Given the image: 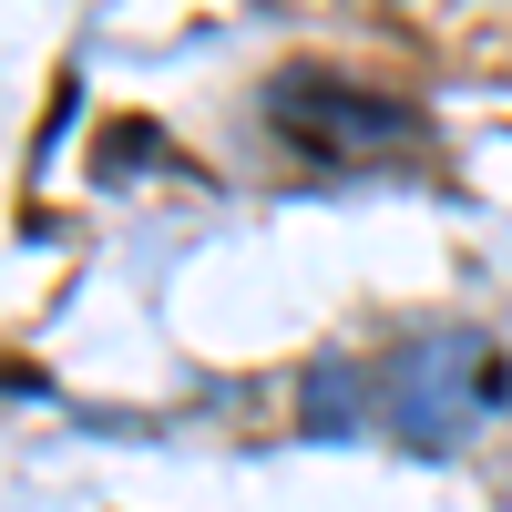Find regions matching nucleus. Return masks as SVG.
Wrapping results in <instances>:
<instances>
[{
	"label": "nucleus",
	"mask_w": 512,
	"mask_h": 512,
	"mask_svg": "<svg viewBox=\"0 0 512 512\" xmlns=\"http://www.w3.org/2000/svg\"><path fill=\"white\" fill-rule=\"evenodd\" d=\"M256 113H267V134L318 164V175H359V164H390L420 144V113L400 93H379V82H349L328 62H287L267 93H256Z\"/></svg>",
	"instance_id": "obj_1"
},
{
	"label": "nucleus",
	"mask_w": 512,
	"mask_h": 512,
	"mask_svg": "<svg viewBox=\"0 0 512 512\" xmlns=\"http://www.w3.org/2000/svg\"><path fill=\"white\" fill-rule=\"evenodd\" d=\"M502 390L512 379H502V359L482 349V338L441 328V338H420V349L379 379V420H390L410 451H451L461 431H472V410H492Z\"/></svg>",
	"instance_id": "obj_2"
},
{
	"label": "nucleus",
	"mask_w": 512,
	"mask_h": 512,
	"mask_svg": "<svg viewBox=\"0 0 512 512\" xmlns=\"http://www.w3.org/2000/svg\"><path fill=\"white\" fill-rule=\"evenodd\" d=\"M297 420H308V441H349L359 420H369V379L349 359H318L308 390H297Z\"/></svg>",
	"instance_id": "obj_3"
},
{
	"label": "nucleus",
	"mask_w": 512,
	"mask_h": 512,
	"mask_svg": "<svg viewBox=\"0 0 512 512\" xmlns=\"http://www.w3.org/2000/svg\"><path fill=\"white\" fill-rule=\"evenodd\" d=\"M0 390H41V379H31V369H21V359H0Z\"/></svg>",
	"instance_id": "obj_4"
}]
</instances>
